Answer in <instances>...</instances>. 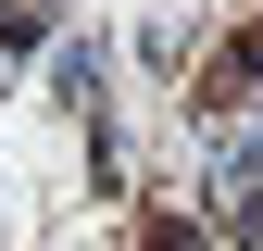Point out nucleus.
<instances>
[{
    "label": "nucleus",
    "instance_id": "1",
    "mask_svg": "<svg viewBox=\"0 0 263 251\" xmlns=\"http://www.w3.org/2000/svg\"><path fill=\"white\" fill-rule=\"evenodd\" d=\"M201 101H213V113H238V101H263V13H251V25H238L226 50H213V76H201Z\"/></svg>",
    "mask_w": 263,
    "mask_h": 251
},
{
    "label": "nucleus",
    "instance_id": "2",
    "mask_svg": "<svg viewBox=\"0 0 263 251\" xmlns=\"http://www.w3.org/2000/svg\"><path fill=\"white\" fill-rule=\"evenodd\" d=\"M138 251H201V226H188V213H151V239Z\"/></svg>",
    "mask_w": 263,
    "mask_h": 251
}]
</instances>
